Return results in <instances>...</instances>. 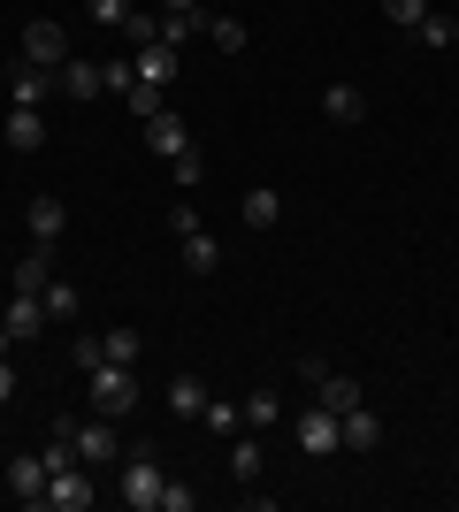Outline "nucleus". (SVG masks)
Segmentation results:
<instances>
[{"instance_id":"obj_1","label":"nucleus","mask_w":459,"mask_h":512,"mask_svg":"<svg viewBox=\"0 0 459 512\" xmlns=\"http://www.w3.org/2000/svg\"><path fill=\"white\" fill-rule=\"evenodd\" d=\"M161 490H169V474H161V459H153V444L123 451V482H115V497L131 512H161Z\"/></svg>"},{"instance_id":"obj_2","label":"nucleus","mask_w":459,"mask_h":512,"mask_svg":"<svg viewBox=\"0 0 459 512\" xmlns=\"http://www.w3.org/2000/svg\"><path fill=\"white\" fill-rule=\"evenodd\" d=\"M85 383H92V406L108 413V421H123V413L138 406V375H131V367H115V360H100Z\"/></svg>"},{"instance_id":"obj_3","label":"nucleus","mask_w":459,"mask_h":512,"mask_svg":"<svg viewBox=\"0 0 459 512\" xmlns=\"http://www.w3.org/2000/svg\"><path fill=\"white\" fill-rule=\"evenodd\" d=\"M291 436H299V451L306 459H329V451H345V436H337V413L314 398L306 413H291Z\"/></svg>"},{"instance_id":"obj_4","label":"nucleus","mask_w":459,"mask_h":512,"mask_svg":"<svg viewBox=\"0 0 459 512\" xmlns=\"http://www.w3.org/2000/svg\"><path fill=\"white\" fill-rule=\"evenodd\" d=\"M92 497H100V482H92V467H85V459H69V467H54V474H46V505H54V512H85Z\"/></svg>"},{"instance_id":"obj_5","label":"nucleus","mask_w":459,"mask_h":512,"mask_svg":"<svg viewBox=\"0 0 459 512\" xmlns=\"http://www.w3.org/2000/svg\"><path fill=\"white\" fill-rule=\"evenodd\" d=\"M23 62L62 69V62H69V31H62L54 16H31V23H23Z\"/></svg>"},{"instance_id":"obj_6","label":"nucleus","mask_w":459,"mask_h":512,"mask_svg":"<svg viewBox=\"0 0 459 512\" xmlns=\"http://www.w3.org/2000/svg\"><path fill=\"white\" fill-rule=\"evenodd\" d=\"M69 436H77V459H85L92 474H108L115 459H123V444H115V428H108V413H100V421H77V428H69Z\"/></svg>"},{"instance_id":"obj_7","label":"nucleus","mask_w":459,"mask_h":512,"mask_svg":"<svg viewBox=\"0 0 459 512\" xmlns=\"http://www.w3.org/2000/svg\"><path fill=\"white\" fill-rule=\"evenodd\" d=\"M8 497H16V505H46V459L39 451H16V459H8Z\"/></svg>"},{"instance_id":"obj_8","label":"nucleus","mask_w":459,"mask_h":512,"mask_svg":"<svg viewBox=\"0 0 459 512\" xmlns=\"http://www.w3.org/2000/svg\"><path fill=\"white\" fill-rule=\"evenodd\" d=\"M54 85H62L69 100H100V92H108V62H77V54H69V62L54 69Z\"/></svg>"},{"instance_id":"obj_9","label":"nucleus","mask_w":459,"mask_h":512,"mask_svg":"<svg viewBox=\"0 0 459 512\" xmlns=\"http://www.w3.org/2000/svg\"><path fill=\"white\" fill-rule=\"evenodd\" d=\"M131 77H138V85H161V92H169V85H176V46H161V39L138 46V54H131Z\"/></svg>"},{"instance_id":"obj_10","label":"nucleus","mask_w":459,"mask_h":512,"mask_svg":"<svg viewBox=\"0 0 459 512\" xmlns=\"http://www.w3.org/2000/svg\"><path fill=\"white\" fill-rule=\"evenodd\" d=\"M23 222H31V237H39V245H62V230H69V207H62L54 192H39L31 207H23Z\"/></svg>"},{"instance_id":"obj_11","label":"nucleus","mask_w":459,"mask_h":512,"mask_svg":"<svg viewBox=\"0 0 459 512\" xmlns=\"http://www.w3.org/2000/svg\"><path fill=\"white\" fill-rule=\"evenodd\" d=\"M0 321H8V337H16V344H31V337L46 329V299H39V291H16Z\"/></svg>"},{"instance_id":"obj_12","label":"nucleus","mask_w":459,"mask_h":512,"mask_svg":"<svg viewBox=\"0 0 459 512\" xmlns=\"http://www.w3.org/2000/svg\"><path fill=\"white\" fill-rule=\"evenodd\" d=\"M238 214H245V230H276V222H284V192H276V184H253V192L238 199Z\"/></svg>"},{"instance_id":"obj_13","label":"nucleus","mask_w":459,"mask_h":512,"mask_svg":"<svg viewBox=\"0 0 459 512\" xmlns=\"http://www.w3.org/2000/svg\"><path fill=\"white\" fill-rule=\"evenodd\" d=\"M146 146L161 153V161H176V153L192 146V130L176 123V107H161V115H146Z\"/></svg>"},{"instance_id":"obj_14","label":"nucleus","mask_w":459,"mask_h":512,"mask_svg":"<svg viewBox=\"0 0 459 512\" xmlns=\"http://www.w3.org/2000/svg\"><path fill=\"white\" fill-rule=\"evenodd\" d=\"M8 283H16V291H46V283H54V245H31V253L8 268Z\"/></svg>"},{"instance_id":"obj_15","label":"nucleus","mask_w":459,"mask_h":512,"mask_svg":"<svg viewBox=\"0 0 459 512\" xmlns=\"http://www.w3.org/2000/svg\"><path fill=\"white\" fill-rule=\"evenodd\" d=\"M337 436H345V451H360V459H368V451L383 444V421H375L368 406H352L345 421H337Z\"/></svg>"},{"instance_id":"obj_16","label":"nucleus","mask_w":459,"mask_h":512,"mask_svg":"<svg viewBox=\"0 0 459 512\" xmlns=\"http://www.w3.org/2000/svg\"><path fill=\"white\" fill-rule=\"evenodd\" d=\"M261 467H268V451L238 428V436H230V482H245V490H253V482H261Z\"/></svg>"},{"instance_id":"obj_17","label":"nucleus","mask_w":459,"mask_h":512,"mask_svg":"<svg viewBox=\"0 0 459 512\" xmlns=\"http://www.w3.org/2000/svg\"><path fill=\"white\" fill-rule=\"evenodd\" d=\"M8 146H16V153L46 146V115H39V107H8Z\"/></svg>"},{"instance_id":"obj_18","label":"nucleus","mask_w":459,"mask_h":512,"mask_svg":"<svg viewBox=\"0 0 459 512\" xmlns=\"http://www.w3.org/2000/svg\"><path fill=\"white\" fill-rule=\"evenodd\" d=\"M314 398H322V406H329V413H337V421H345V413H352V406H368V398H360V383H352V375H337V367H329L322 383H314Z\"/></svg>"},{"instance_id":"obj_19","label":"nucleus","mask_w":459,"mask_h":512,"mask_svg":"<svg viewBox=\"0 0 459 512\" xmlns=\"http://www.w3.org/2000/svg\"><path fill=\"white\" fill-rule=\"evenodd\" d=\"M207 31V8H161V46H192Z\"/></svg>"},{"instance_id":"obj_20","label":"nucleus","mask_w":459,"mask_h":512,"mask_svg":"<svg viewBox=\"0 0 459 512\" xmlns=\"http://www.w3.org/2000/svg\"><path fill=\"white\" fill-rule=\"evenodd\" d=\"M169 413L176 421H199V413H207V383H199V375H176L169 383Z\"/></svg>"},{"instance_id":"obj_21","label":"nucleus","mask_w":459,"mask_h":512,"mask_svg":"<svg viewBox=\"0 0 459 512\" xmlns=\"http://www.w3.org/2000/svg\"><path fill=\"white\" fill-rule=\"evenodd\" d=\"M176 245H184V268H192V276H215L222 268V245L207 230H192V237H176Z\"/></svg>"},{"instance_id":"obj_22","label":"nucleus","mask_w":459,"mask_h":512,"mask_svg":"<svg viewBox=\"0 0 459 512\" xmlns=\"http://www.w3.org/2000/svg\"><path fill=\"white\" fill-rule=\"evenodd\" d=\"M39 299H46V321H77V314H85V291H77V283H62V276L46 283Z\"/></svg>"},{"instance_id":"obj_23","label":"nucleus","mask_w":459,"mask_h":512,"mask_svg":"<svg viewBox=\"0 0 459 512\" xmlns=\"http://www.w3.org/2000/svg\"><path fill=\"white\" fill-rule=\"evenodd\" d=\"M276 421H284V398H276L268 383H253L245 390V428H276Z\"/></svg>"},{"instance_id":"obj_24","label":"nucleus","mask_w":459,"mask_h":512,"mask_svg":"<svg viewBox=\"0 0 459 512\" xmlns=\"http://www.w3.org/2000/svg\"><path fill=\"white\" fill-rule=\"evenodd\" d=\"M322 115H329V123H360V115H368L360 85H329V92H322Z\"/></svg>"},{"instance_id":"obj_25","label":"nucleus","mask_w":459,"mask_h":512,"mask_svg":"<svg viewBox=\"0 0 459 512\" xmlns=\"http://www.w3.org/2000/svg\"><path fill=\"white\" fill-rule=\"evenodd\" d=\"M46 77H54V69H39V62H23L16 77H8V92H16V107H39V100H46Z\"/></svg>"},{"instance_id":"obj_26","label":"nucleus","mask_w":459,"mask_h":512,"mask_svg":"<svg viewBox=\"0 0 459 512\" xmlns=\"http://www.w3.org/2000/svg\"><path fill=\"white\" fill-rule=\"evenodd\" d=\"M199 428H215V436H238V428H245V398H238V406H230V398H207Z\"/></svg>"},{"instance_id":"obj_27","label":"nucleus","mask_w":459,"mask_h":512,"mask_svg":"<svg viewBox=\"0 0 459 512\" xmlns=\"http://www.w3.org/2000/svg\"><path fill=\"white\" fill-rule=\"evenodd\" d=\"M100 352H108L115 367H138V352H146V337H138V329H108V337H100Z\"/></svg>"},{"instance_id":"obj_28","label":"nucleus","mask_w":459,"mask_h":512,"mask_svg":"<svg viewBox=\"0 0 459 512\" xmlns=\"http://www.w3.org/2000/svg\"><path fill=\"white\" fill-rule=\"evenodd\" d=\"M414 39H421V46H437V54H444V46H452V39H459V23H452V16H444V8H429V16H421V23H414Z\"/></svg>"},{"instance_id":"obj_29","label":"nucleus","mask_w":459,"mask_h":512,"mask_svg":"<svg viewBox=\"0 0 459 512\" xmlns=\"http://www.w3.org/2000/svg\"><path fill=\"white\" fill-rule=\"evenodd\" d=\"M123 39H131V54L153 46V39H161V8H131V16H123Z\"/></svg>"},{"instance_id":"obj_30","label":"nucleus","mask_w":459,"mask_h":512,"mask_svg":"<svg viewBox=\"0 0 459 512\" xmlns=\"http://www.w3.org/2000/svg\"><path fill=\"white\" fill-rule=\"evenodd\" d=\"M207 39H215L222 54H245V39H253V31H245L238 16H207Z\"/></svg>"},{"instance_id":"obj_31","label":"nucleus","mask_w":459,"mask_h":512,"mask_svg":"<svg viewBox=\"0 0 459 512\" xmlns=\"http://www.w3.org/2000/svg\"><path fill=\"white\" fill-rule=\"evenodd\" d=\"M123 107L146 123V115H161V107H169V92H161V85H131V92H123Z\"/></svg>"},{"instance_id":"obj_32","label":"nucleus","mask_w":459,"mask_h":512,"mask_svg":"<svg viewBox=\"0 0 459 512\" xmlns=\"http://www.w3.org/2000/svg\"><path fill=\"white\" fill-rule=\"evenodd\" d=\"M169 176L184 184V192H192V184H207V161H199V146H184V153H176V161H169Z\"/></svg>"},{"instance_id":"obj_33","label":"nucleus","mask_w":459,"mask_h":512,"mask_svg":"<svg viewBox=\"0 0 459 512\" xmlns=\"http://www.w3.org/2000/svg\"><path fill=\"white\" fill-rule=\"evenodd\" d=\"M85 16L100 23V31H123V16H131V0H85Z\"/></svg>"},{"instance_id":"obj_34","label":"nucleus","mask_w":459,"mask_h":512,"mask_svg":"<svg viewBox=\"0 0 459 512\" xmlns=\"http://www.w3.org/2000/svg\"><path fill=\"white\" fill-rule=\"evenodd\" d=\"M421 16H429V0H383V23H398V31H414Z\"/></svg>"},{"instance_id":"obj_35","label":"nucleus","mask_w":459,"mask_h":512,"mask_svg":"<svg viewBox=\"0 0 459 512\" xmlns=\"http://www.w3.org/2000/svg\"><path fill=\"white\" fill-rule=\"evenodd\" d=\"M199 230V207H192V199H176V207H169V237H192Z\"/></svg>"},{"instance_id":"obj_36","label":"nucleus","mask_w":459,"mask_h":512,"mask_svg":"<svg viewBox=\"0 0 459 512\" xmlns=\"http://www.w3.org/2000/svg\"><path fill=\"white\" fill-rule=\"evenodd\" d=\"M69 360H77V367H85V375H92V367L108 360V352H100V337H77V344H69Z\"/></svg>"},{"instance_id":"obj_37","label":"nucleus","mask_w":459,"mask_h":512,"mask_svg":"<svg viewBox=\"0 0 459 512\" xmlns=\"http://www.w3.org/2000/svg\"><path fill=\"white\" fill-rule=\"evenodd\" d=\"M199 505V490H184V482H169V490H161V512H192Z\"/></svg>"},{"instance_id":"obj_38","label":"nucleus","mask_w":459,"mask_h":512,"mask_svg":"<svg viewBox=\"0 0 459 512\" xmlns=\"http://www.w3.org/2000/svg\"><path fill=\"white\" fill-rule=\"evenodd\" d=\"M8 398H16V367L0 360V406H8Z\"/></svg>"},{"instance_id":"obj_39","label":"nucleus","mask_w":459,"mask_h":512,"mask_svg":"<svg viewBox=\"0 0 459 512\" xmlns=\"http://www.w3.org/2000/svg\"><path fill=\"white\" fill-rule=\"evenodd\" d=\"M8 352H16V337H8V321H0V360H8Z\"/></svg>"},{"instance_id":"obj_40","label":"nucleus","mask_w":459,"mask_h":512,"mask_svg":"<svg viewBox=\"0 0 459 512\" xmlns=\"http://www.w3.org/2000/svg\"><path fill=\"white\" fill-rule=\"evenodd\" d=\"M161 8H207V0H161Z\"/></svg>"}]
</instances>
